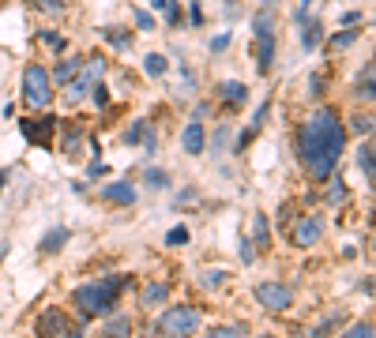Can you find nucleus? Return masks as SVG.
<instances>
[{"instance_id": "f704fd0d", "label": "nucleus", "mask_w": 376, "mask_h": 338, "mask_svg": "<svg viewBox=\"0 0 376 338\" xmlns=\"http://www.w3.org/2000/svg\"><path fill=\"white\" fill-rule=\"evenodd\" d=\"M350 124H354L357 132H376V117H354Z\"/></svg>"}, {"instance_id": "4c0bfd02", "label": "nucleus", "mask_w": 376, "mask_h": 338, "mask_svg": "<svg viewBox=\"0 0 376 338\" xmlns=\"http://www.w3.org/2000/svg\"><path fill=\"white\" fill-rule=\"evenodd\" d=\"M166 240H170V245H185V240H188V229H181V225H177V229H173Z\"/></svg>"}, {"instance_id": "4be33fe9", "label": "nucleus", "mask_w": 376, "mask_h": 338, "mask_svg": "<svg viewBox=\"0 0 376 338\" xmlns=\"http://www.w3.org/2000/svg\"><path fill=\"white\" fill-rule=\"evenodd\" d=\"M339 324H342V312H327V316H324V319H320V324H316L313 338H327V335H331V331H335V327H339Z\"/></svg>"}, {"instance_id": "39448f33", "label": "nucleus", "mask_w": 376, "mask_h": 338, "mask_svg": "<svg viewBox=\"0 0 376 338\" xmlns=\"http://www.w3.org/2000/svg\"><path fill=\"white\" fill-rule=\"evenodd\" d=\"M196 327H199V312L188 308V304H177V308L158 316V331L166 338H188V335H196Z\"/></svg>"}, {"instance_id": "7ed1b4c3", "label": "nucleus", "mask_w": 376, "mask_h": 338, "mask_svg": "<svg viewBox=\"0 0 376 338\" xmlns=\"http://www.w3.org/2000/svg\"><path fill=\"white\" fill-rule=\"evenodd\" d=\"M256 68H260V76H267L271 64H275V15L271 12H260L256 15Z\"/></svg>"}, {"instance_id": "37998d69", "label": "nucleus", "mask_w": 376, "mask_h": 338, "mask_svg": "<svg viewBox=\"0 0 376 338\" xmlns=\"http://www.w3.org/2000/svg\"><path fill=\"white\" fill-rule=\"evenodd\" d=\"M188 12H192V15H188V19H192V23H196V27H199V23H203V12H199V4H192V8H188Z\"/></svg>"}, {"instance_id": "473e14b6", "label": "nucleus", "mask_w": 376, "mask_h": 338, "mask_svg": "<svg viewBox=\"0 0 376 338\" xmlns=\"http://www.w3.org/2000/svg\"><path fill=\"white\" fill-rule=\"evenodd\" d=\"M38 42H45V45H49L53 53H64V45H68V42H64L60 34H53V30H49V34H42V38H38Z\"/></svg>"}, {"instance_id": "b1692460", "label": "nucleus", "mask_w": 376, "mask_h": 338, "mask_svg": "<svg viewBox=\"0 0 376 338\" xmlns=\"http://www.w3.org/2000/svg\"><path fill=\"white\" fill-rule=\"evenodd\" d=\"M102 71H106V60H102V56H91V60H87L83 79H87V83H98V76H102Z\"/></svg>"}, {"instance_id": "2eb2a0df", "label": "nucleus", "mask_w": 376, "mask_h": 338, "mask_svg": "<svg viewBox=\"0 0 376 338\" xmlns=\"http://www.w3.org/2000/svg\"><path fill=\"white\" fill-rule=\"evenodd\" d=\"M143 71H147L151 79H162L166 71H170V64H166L162 53H147V56H143Z\"/></svg>"}, {"instance_id": "393cba45", "label": "nucleus", "mask_w": 376, "mask_h": 338, "mask_svg": "<svg viewBox=\"0 0 376 338\" xmlns=\"http://www.w3.org/2000/svg\"><path fill=\"white\" fill-rule=\"evenodd\" d=\"M128 319L121 316V319H113V324H106V331H102V338H128Z\"/></svg>"}, {"instance_id": "c85d7f7f", "label": "nucleus", "mask_w": 376, "mask_h": 338, "mask_svg": "<svg viewBox=\"0 0 376 338\" xmlns=\"http://www.w3.org/2000/svg\"><path fill=\"white\" fill-rule=\"evenodd\" d=\"M155 8H162V12H166V23H170V27H173V23H181V8L177 4H173V0H155Z\"/></svg>"}, {"instance_id": "aec40b11", "label": "nucleus", "mask_w": 376, "mask_h": 338, "mask_svg": "<svg viewBox=\"0 0 376 338\" xmlns=\"http://www.w3.org/2000/svg\"><path fill=\"white\" fill-rule=\"evenodd\" d=\"M170 297V282H155V286L143 289V304H162Z\"/></svg>"}, {"instance_id": "f03ea898", "label": "nucleus", "mask_w": 376, "mask_h": 338, "mask_svg": "<svg viewBox=\"0 0 376 338\" xmlns=\"http://www.w3.org/2000/svg\"><path fill=\"white\" fill-rule=\"evenodd\" d=\"M128 278H98V282H87V286L76 289V308L83 319L94 316H106V312L117 308V297H121Z\"/></svg>"}, {"instance_id": "ddd939ff", "label": "nucleus", "mask_w": 376, "mask_h": 338, "mask_svg": "<svg viewBox=\"0 0 376 338\" xmlns=\"http://www.w3.org/2000/svg\"><path fill=\"white\" fill-rule=\"evenodd\" d=\"M23 132H27V139L30 143H49V135H53V120L45 117V120H23Z\"/></svg>"}, {"instance_id": "412c9836", "label": "nucleus", "mask_w": 376, "mask_h": 338, "mask_svg": "<svg viewBox=\"0 0 376 338\" xmlns=\"http://www.w3.org/2000/svg\"><path fill=\"white\" fill-rule=\"evenodd\" d=\"M79 68H83L79 60H60V64H57V71H53L49 79H53V83H71V76H76Z\"/></svg>"}, {"instance_id": "9b49d317", "label": "nucleus", "mask_w": 376, "mask_h": 338, "mask_svg": "<svg viewBox=\"0 0 376 338\" xmlns=\"http://www.w3.org/2000/svg\"><path fill=\"white\" fill-rule=\"evenodd\" d=\"M68 237H71V233L64 229V225H53V229H49V233H45V237H42V245H38V252H45V256H57L60 248L68 245Z\"/></svg>"}, {"instance_id": "0eeeda50", "label": "nucleus", "mask_w": 376, "mask_h": 338, "mask_svg": "<svg viewBox=\"0 0 376 338\" xmlns=\"http://www.w3.org/2000/svg\"><path fill=\"white\" fill-rule=\"evenodd\" d=\"M256 301H260L267 312H286L290 301H294V293H290L286 282H260V286H256Z\"/></svg>"}, {"instance_id": "72a5a7b5", "label": "nucleus", "mask_w": 376, "mask_h": 338, "mask_svg": "<svg viewBox=\"0 0 376 338\" xmlns=\"http://www.w3.org/2000/svg\"><path fill=\"white\" fill-rule=\"evenodd\" d=\"M143 181H147L151 188H162V184H166V173H162V169H147V173H143Z\"/></svg>"}, {"instance_id": "2f4dec72", "label": "nucleus", "mask_w": 376, "mask_h": 338, "mask_svg": "<svg viewBox=\"0 0 376 338\" xmlns=\"http://www.w3.org/2000/svg\"><path fill=\"white\" fill-rule=\"evenodd\" d=\"M106 38L117 45V49H128V30H117V27H109L106 30Z\"/></svg>"}, {"instance_id": "c756f323", "label": "nucleus", "mask_w": 376, "mask_h": 338, "mask_svg": "<svg viewBox=\"0 0 376 338\" xmlns=\"http://www.w3.org/2000/svg\"><path fill=\"white\" fill-rule=\"evenodd\" d=\"M222 282H230V278H226V271H207V275H203V282H199V286H203V289H219Z\"/></svg>"}, {"instance_id": "f257e3e1", "label": "nucleus", "mask_w": 376, "mask_h": 338, "mask_svg": "<svg viewBox=\"0 0 376 338\" xmlns=\"http://www.w3.org/2000/svg\"><path fill=\"white\" fill-rule=\"evenodd\" d=\"M342 147H346V128H342L339 113H331V109H320L298 135V155L313 181H327L335 173Z\"/></svg>"}, {"instance_id": "4468645a", "label": "nucleus", "mask_w": 376, "mask_h": 338, "mask_svg": "<svg viewBox=\"0 0 376 338\" xmlns=\"http://www.w3.org/2000/svg\"><path fill=\"white\" fill-rule=\"evenodd\" d=\"M128 143H143L147 150H155V147H158V139H155V132H151L147 120H135V124L128 128Z\"/></svg>"}, {"instance_id": "bb28decb", "label": "nucleus", "mask_w": 376, "mask_h": 338, "mask_svg": "<svg viewBox=\"0 0 376 338\" xmlns=\"http://www.w3.org/2000/svg\"><path fill=\"white\" fill-rule=\"evenodd\" d=\"M327 199H331L335 207H339L342 199H346V181H342V177H335V173H331V192H327Z\"/></svg>"}, {"instance_id": "cd10ccee", "label": "nucleus", "mask_w": 376, "mask_h": 338, "mask_svg": "<svg viewBox=\"0 0 376 338\" xmlns=\"http://www.w3.org/2000/svg\"><path fill=\"white\" fill-rule=\"evenodd\" d=\"M339 338H376V331H373V324H354V327H346Z\"/></svg>"}, {"instance_id": "1a4fd4ad", "label": "nucleus", "mask_w": 376, "mask_h": 338, "mask_svg": "<svg viewBox=\"0 0 376 338\" xmlns=\"http://www.w3.org/2000/svg\"><path fill=\"white\" fill-rule=\"evenodd\" d=\"M102 199H106V203H117V207H132L135 203V188L128 181H113V184L102 188Z\"/></svg>"}, {"instance_id": "dca6fc26", "label": "nucleus", "mask_w": 376, "mask_h": 338, "mask_svg": "<svg viewBox=\"0 0 376 338\" xmlns=\"http://www.w3.org/2000/svg\"><path fill=\"white\" fill-rule=\"evenodd\" d=\"M357 166H362L365 177H369V181L376 184V147H373V143H365V147L357 150Z\"/></svg>"}, {"instance_id": "5701e85b", "label": "nucleus", "mask_w": 376, "mask_h": 338, "mask_svg": "<svg viewBox=\"0 0 376 338\" xmlns=\"http://www.w3.org/2000/svg\"><path fill=\"white\" fill-rule=\"evenodd\" d=\"M87 87H91V83H87L83 76H79L76 83H68V94H64V106H76V102H79V98H83V94H87Z\"/></svg>"}, {"instance_id": "79ce46f5", "label": "nucleus", "mask_w": 376, "mask_h": 338, "mask_svg": "<svg viewBox=\"0 0 376 338\" xmlns=\"http://www.w3.org/2000/svg\"><path fill=\"white\" fill-rule=\"evenodd\" d=\"M34 4H38V8H45V12H60L57 0H34Z\"/></svg>"}, {"instance_id": "6ab92c4d", "label": "nucleus", "mask_w": 376, "mask_h": 338, "mask_svg": "<svg viewBox=\"0 0 376 338\" xmlns=\"http://www.w3.org/2000/svg\"><path fill=\"white\" fill-rule=\"evenodd\" d=\"M222 98H226L230 106H241V102L249 98V91H245V83H237V79H230V83H222Z\"/></svg>"}, {"instance_id": "7c9ffc66", "label": "nucleus", "mask_w": 376, "mask_h": 338, "mask_svg": "<svg viewBox=\"0 0 376 338\" xmlns=\"http://www.w3.org/2000/svg\"><path fill=\"white\" fill-rule=\"evenodd\" d=\"M207 338H241V327H211V331H207Z\"/></svg>"}, {"instance_id": "a18cd8bd", "label": "nucleus", "mask_w": 376, "mask_h": 338, "mask_svg": "<svg viewBox=\"0 0 376 338\" xmlns=\"http://www.w3.org/2000/svg\"><path fill=\"white\" fill-rule=\"evenodd\" d=\"M309 4H313V0H301V8H309Z\"/></svg>"}, {"instance_id": "6e6552de", "label": "nucleus", "mask_w": 376, "mask_h": 338, "mask_svg": "<svg viewBox=\"0 0 376 338\" xmlns=\"http://www.w3.org/2000/svg\"><path fill=\"white\" fill-rule=\"evenodd\" d=\"M290 237H294V245H298V248H313L316 240L324 237V222L313 218V214H305V218L294 222V233H290Z\"/></svg>"}, {"instance_id": "f3484780", "label": "nucleus", "mask_w": 376, "mask_h": 338, "mask_svg": "<svg viewBox=\"0 0 376 338\" xmlns=\"http://www.w3.org/2000/svg\"><path fill=\"white\" fill-rule=\"evenodd\" d=\"M252 237H256V248H260V252H267V248H271V233H267V218H263V214H256V218H252Z\"/></svg>"}, {"instance_id": "f8f14e48", "label": "nucleus", "mask_w": 376, "mask_h": 338, "mask_svg": "<svg viewBox=\"0 0 376 338\" xmlns=\"http://www.w3.org/2000/svg\"><path fill=\"white\" fill-rule=\"evenodd\" d=\"M298 23H301V34H305V42H301V45H305V49H316V45L324 42V27L313 23L305 12H298Z\"/></svg>"}, {"instance_id": "20e7f679", "label": "nucleus", "mask_w": 376, "mask_h": 338, "mask_svg": "<svg viewBox=\"0 0 376 338\" xmlns=\"http://www.w3.org/2000/svg\"><path fill=\"white\" fill-rule=\"evenodd\" d=\"M23 102H27L30 109H45L53 102V79L45 76L42 64H30V68L23 71Z\"/></svg>"}, {"instance_id": "e433bc0d", "label": "nucleus", "mask_w": 376, "mask_h": 338, "mask_svg": "<svg viewBox=\"0 0 376 338\" xmlns=\"http://www.w3.org/2000/svg\"><path fill=\"white\" fill-rule=\"evenodd\" d=\"M135 27H140V30H155V19H151L147 12H140V15H135Z\"/></svg>"}, {"instance_id": "de8ad7c7", "label": "nucleus", "mask_w": 376, "mask_h": 338, "mask_svg": "<svg viewBox=\"0 0 376 338\" xmlns=\"http://www.w3.org/2000/svg\"><path fill=\"white\" fill-rule=\"evenodd\" d=\"M373 225H376V207H373Z\"/></svg>"}, {"instance_id": "8fccbe9b", "label": "nucleus", "mask_w": 376, "mask_h": 338, "mask_svg": "<svg viewBox=\"0 0 376 338\" xmlns=\"http://www.w3.org/2000/svg\"><path fill=\"white\" fill-rule=\"evenodd\" d=\"M263 338H271V335H263Z\"/></svg>"}, {"instance_id": "a19ab883", "label": "nucleus", "mask_w": 376, "mask_h": 338, "mask_svg": "<svg viewBox=\"0 0 376 338\" xmlns=\"http://www.w3.org/2000/svg\"><path fill=\"white\" fill-rule=\"evenodd\" d=\"M192 203H196V192H181V196H177V207H192Z\"/></svg>"}, {"instance_id": "c9c22d12", "label": "nucleus", "mask_w": 376, "mask_h": 338, "mask_svg": "<svg viewBox=\"0 0 376 338\" xmlns=\"http://www.w3.org/2000/svg\"><path fill=\"white\" fill-rule=\"evenodd\" d=\"M94 106H102V109L109 106V91H106V87H102V83L94 87Z\"/></svg>"}, {"instance_id": "09e8293b", "label": "nucleus", "mask_w": 376, "mask_h": 338, "mask_svg": "<svg viewBox=\"0 0 376 338\" xmlns=\"http://www.w3.org/2000/svg\"><path fill=\"white\" fill-rule=\"evenodd\" d=\"M57 4H68V0H57Z\"/></svg>"}, {"instance_id": "c03bdc74", "label": "nucleus", "mask_w": 376, "mask_h": 338, "mask_svg": "<svg viewBox=\"0 0 376 338\" xmlns=\"http://www.w3.org/2000/svg\"><path fill=\"white\" fill-rule=\"evenodd\" d=\"M4 181H8V177H4V173H0V188H4Z\"/></svg>"}, {"instance_id": "423d86ee", "label": "nucleus", "mask_w": 376, "mask_h": 338, "mask_svg": "<svg viewBox=\"0 0 376 338\" xmlns=\"http://www.w3.org/2000/svg\"><path fill=\"white\" fill-rule=\"evenodd\" d=\"M38 335L42 338H83V331H79L68 319V312H60V308H45L42 316H38Z\"/></svg>"}, {"instance_id": "ea45409f", "label": "nucleus", "mask_w": 376, "mask_h": 338, "mask_svg": "<svg viewBox=\"0 0 376 338\" xmlns=\"http://www.w3.org/2000/svg\"><path fill=\"white\" fill-rule=\"evenodd\" d=\"M226 45H230V34H219V38H211V49H214V53H222V49H226Z\"/></svg>"}, {"instance_id": "a211bd4d", "label": "nucleus", "mask_w": 376, "mask_h": 338, "mask_svg": "<svg viewBox=\"0 0 376 338\" xmlns=\"http://www.w3.org/2000/svg\"><path fill=\"white\" fill-rule=\"evenodd\" d=\"M357 98H376V64L365 68L362 79H357Z\"/></svg>"}, {"instance_id": "58836bf2", "label": "nucleus", "mask_w": 376, "mask_h": 338, "mask_svg": "<svg viewBox=\"0 0 376 338\" xmlns=\"http://www.w3.org/2000/svg\"><path fill=\"white\" fill-rule=\"evenodd\" d=\"M256 252H252V240H241V263H252Z\"/></svg>"}, {"instance_id": "9d476101", "label": "nucleus", "mask_w": 376, "mask_h": 338, "mask_svg": "<svg viewBox=\"0 0 376 338\" xmlns=\"http://www.w3.org/2000/svg\"><path fill=\"white\" fill-rule=\"evenodd\" d=\"M181 147H185V155H199V150L207 147V135H203V124H199V120L185 124V132H181Z\"/></svg>"}, {"instance_id": "a878e982", "label": "nucleus", "mask_w": 376, "mask_h": 338, "mask_svg": "<svg viewBox=\"0 0 376 338\" xmlns=\"http://www.w3.org/2000/svg\"><path fill=\"white\" fill-rule=\"evenodd\" d=\"M354 42H357V30H342V34H335V38H331V49H335V53H342V49H350Z\"/></svg>"}, {"instance_id": "49530a36", "label": "nucleus", "mask_w": 376, "mask_h": 338, "mask_svg": "<svg viewBox=\"0 0 376 338\" xmlns=\"http://www.w3.org/2000/svg\"><path fill=\"white\" fill-rule=\"evenodd\" d=\"M373 252H376V233H373Z\"/></svg>"}]
</instances>
